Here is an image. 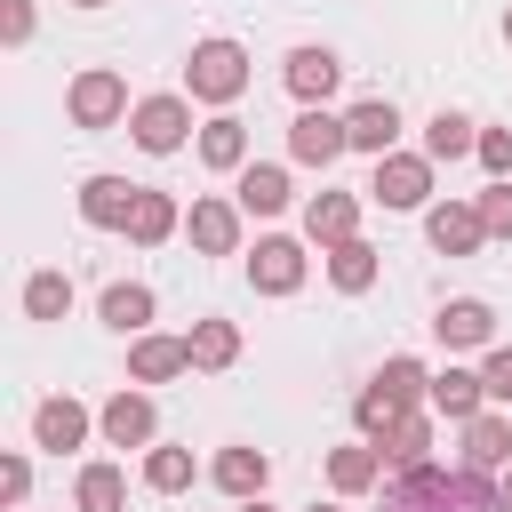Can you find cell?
<instances>
[{
    "label": "cell",
    "mask_w": 512,
    "mask_h": 512,
    "mask_svg": "<svg viewBox=\"0 0 512 512\" xmlns=\"http://www.w3.org/2000/svg\"><path fill=\"white\" fill-rule=\"evenodd\" d=\"M432 336H440L448 352H480V344L496 336V312H488L480 296H448V304L432 312Z\"/></svg>",
    "instance_id": "12"
},
{
    "label": "cell",
    "mask_w": 512,
    "mask_h": 512,
    "mask_svg": "<svg viewBox=\"0 0 512 512\" xmlns=\"http://www.w3.org/2000/svg\"><path fill=\"white\" fill-rule=\"evenodd\" d=\"M304 240H312V248L360 240V192H312V200H304Z\"/></svg>",
    "instance_id": "8"
},
{
    "label": "cell",
    "mask_w": 512,
    "mask_h": 512,
    "mask_svg": "<svg viewBox=\"0 0 512 512\" xmlns=\"http://www.w3.org/2000/svg\"><path fill=\"white\" fill-rule=\"evenodd\" d=\"M184 232H192L200 256H232V248H240V200H192Z\"/></svg>",
    "instance_id": "17"
},
{
    "label": "cell",
    "mask_w": 512,
    "mask_h": 512,
    "mask_svg": "<svg viewBox=\"0 0 512 512\" xmlns=\"http://www.w3.org/2000/svg\"><path fill=\"white\" fill-rule=\"evenodd\" d=\"M240 512H272V504H264V496H248V504H240Z\"/></svg>",
    "instance_id": "40"
},
{
    "label": "cell",
    "mask_w": 512,
    "mask_h": 512,
    "mask_svg": "<svg viewBox=\"0 0 512 512\" xmlns=\"http://www.w3.org/2000/svg\"><path fill=\"white\" fill-rule=\"evenodd\" d=\"M96 312H104V328H120V336L136 344V336H152V312H160V296H152L144 280H112V288L96 296Z\"/></svg>",
    "instance_id": "13"
},
{
    "label": "cell",
    "mask_w": 512,
    "mask_h": 512,
    "mask_svg": "<svg viewBox=\"0 0 512 512\" xmlns=\"http://www.w3.org/2000/svg\"><path fill=\"white\" fill-rule=\"evenodd\" d=\"M464 152H480V128L464 112H432L424 120V160H464Z\"/></svg>",
    "instance_id": "27"
},
{
    "label": "cell",
    "mask_w": 512,
    "mask_h": 512,
    "mask_svg": "<svg viewBox=\"0 0 512 512\" xmlns=\"http://www.w3.org/2000/svg\"><path fill=\"white\" fill-rule=\"evenodd\" d=\"M504 40H512V8H504Z\"/></svg>",
    "instance_id": "41"
},
{
    "label": "cell",
    "mask_w": 512,
    "mask_h": 512,
    "mask_svg": "<svg viewBox=\"0 0 512 512\" xmlns=\"http://www.w3.org/2000/svg\"><path fill=\"white\" fill-rule=\"evenodd\" d=\"M280 80H288V96L312 112V104H328L336 96V80H344V64L328 56V48H288V64H280Z\"/></svg>",
    "instance_id": "11"
},
{
    "label": "cell",
    "mask_w": 512,
    "mask_h": 512,
    "mask_svg": "<svg viewBox=\"0 0 512 512\" xmlns=\"http://www.w3.org/2000/svg\"><path fill=\"white\" fill-rule=\"evenodd\" d=\"M72 8H104V0H72Z\"/></svg>",
    "instance_id": "42"
},
{
    "label": "cell",
    "mask_w": 512,
    "mask_h": 512,
    "mask_svg": "<svg viewBox=\"0 0 512 512\" xmlns=\"http://www.w3.org/2000/svg\"><path fill=\"white\" fill-rule=\"evenodd\" d=\"M480 224H488V240H512V184L480 192Z\"/></svg>",
    "instance_id": "35"
},
{
    "label": "cell",
    "mask_w": 512,
    "mask_h": 512,
    "mask_svg": "<svg viewBox=\"0 0 512 512\" xmlns=\"http://www.w3.org/2000/svg\"><path fill=\"white\" fill-rule=\"evenodd\" d=\"M72 312V280L64 272H32L24 280V320H64Z\"/></svg>",
    "instance_id": "31"
},
{
    "label": "cell",
    "mask_w": 512,
    "mask_h": 512,
    "mask_svg": "<svg viewBox=\"0 0 512 512\" xmlns=\"http://www.w3.org/2000/svg\"><path fill=\"white\" fill-rule=\"evenodd\" d=\"M488 408V384L472 376V368H440L432 376V416H448V424H472Z\"/></svg>",
    "instance_id": "22"
},
{
    "label": "cell",
    "mask_w": 512,
    "mask_h": 512,
    "mask_svg": "<svg viewBox=\"0 0 512 512\" xmlns=\"http://www.w3.org/2000/svg\"><path fill=\"white\" fill-rule=\"evenodd\" d=\"M72 504H80V512H128V480H120L112 464H88L80 488H72Z\"/></svg>",
    "instance_id": "30"
},
{
    "label": "cell",
    "mask_w": 512,
    "mask_h": 512,
    "mask_svg": "<svg viewBox=\"0 0 512 512\" xmlns=\"http://www.w3.org/2000/svg\"><path fill=\"white\" fill-rule=\"evenodd\" d=\"M376 272H384V256H376L368 240H344V248H328V280H336L344 296H368V288H376Z\"/></svg>",
    "instance_id": "26"
},
{
    "label": "cell",
    "mask_w": 512,
    "mask_h": 512,
    "mask_svg": "<svg viewBox=\"0 0 512 512\" xmlns=\"http://www.w3.org/2000/svg\"><path fill=\"white\" fill-rule=\"evenodd\" d=\"M232 200H240V216H280L296 192H288V168L280 160H248L240 184H232Z\"/></svg>",
    "instance_id": "16"
},
{
    "label": "cell",
    "mask_w": 512,
    "mask_h": 512,
    "mask_svg": "<svg viewBox=\"0 0 512 512\" xmlns=\"http://www.w3.org/2000/svg\"><path fill=\"white\" fill-rule=\"evenodd\" d=\"M200 160L224 168V176H240V168H248V120H232V112L200 120Z\"/></svg>",
    "instance_id": "23"
},
{
    "label": "cell",
    "mask_w": 512,
    "mask_h": 512,
    "mask_svg": "<svg viewBox=\"0 0 512 512\" xmlns=\"http://www.w3.org/2000/svg\"><path fill=\"white\" fill-rule=\"evenodd\" d=\"M288 152H296L304 168H336V160L352 152V136H344V120H336V112H320V104H312V112H296V120H288Z\"/></svg>",
    "instance_id": "6"
},
{
    "label": "cell",
    "mask_w": 512,
    "mask_h": 512,
    "mask_svg": "<svg viewBox=\"0 0 512 512\" xmlns=\"http://www.w3.org/2000/svg\"><path fill=\"white\" fill-rule=\"evenodd\" d=\"M480 384H488V400H496V408H512V344H496V352L480 360Z\"/></svg>",
    "instance_id": "36"
},
{
    "label": "cell",
    "mask_w": 512,
    "mask_h": 512,
    "mask_svg": "<svg viewBox=\"0 0 512 512\" xmlns=\"http://www.w3.org/2000/svg\"><path fill=\"white\" fill-rule=\"evenodd\" d=\"M0 496H8V512L32 496V464H24V456H8V464H0Z\"/></svg>",
    "instance_id": "37"
},
{
    "label": "cell",
    "mask_w": 512,
    "mask_h": 512,
    "mask_svg": "<svg viewBox=\"0 0 512 512\" xmlns=\"http://www.w3.org/2000/svg\"><path fill=\"white\" fill-rule=\"evenodd\" d=\"M400 416H408V408H400V400H392V392H384V384L368 376V392L352 400V424H360V440H384V432H392Z\"/></svg>",
    "instance_id": "32"
},
{
    "label": "cell",
    "mask_w": 512,
    "mask_h": 512,
    "mask_svg": "<svg viewBox=\"0 0 512 512\" xmlns=\"http://www.w3.org/2000/svg\"><path fill=\"white\" fill-rule=\"evenodd\" d=\"M384 472H392V464H384V448H376V440L328 448V488H336V496H368V488H376Z\"/></svg>",
    "instance_id": "19"
},
{
    "label": "cell",
    "mask_w": 512,
    "mask_h": 512,
    "mask_svg": "<svg viewBox=\"0 0 512 512\" xmlns=\"http://www.w3.org/2000/svg\"><path fill=\"white\" fill-rule=\"evenodd\" d=\"M144 488H152V496L192 488V448H144Z\"/></svg>",
    "instance_id": "33"
},
{
    "label": "cell",
    "mask_w": 512,
    "mask_h": 512,
    "mask_svg": "<svg viewBox=\"0 0 512 512\" xmlns=\"http://www.w3.org/2000/svg\"><path fill=\"white\" fill-rule=\"evenodd\" d=\"M128 136H136L144 152H176V144L192 136V96H144V104L128 112Z\"/></svg>",
    "instance_id": "5"
},
{
    "label": "cell",
    "mask_w": 512,
    "mask_h": 512,
    "mask_svg": "<svg viewBox=\"0 0 512 512\" xmlns=\"http://www.w3.org/2000/svg\"><path fill=\"white\" fill-rule=\"evenodd\" d=\"M464 464H472V472H504V464H512V416L480 408V416L464 424Z\"/></svg>",
    "instance_id": "21"
},
{
    "label": "cell",
    "mask_w": 512,
    "mask_h": 512,
    "mask_svg": "<svg viewBox=\"0 0 512 512\" xmlns=\"http://www.w3.org/2000/svg\"><path fill=\"white\" fill-rule=\"evenodd\" d=\"M344 136H352V152L384 160V152L400 144V112H392V96H368V104H352V112H344Z\"/></svg>",
    "instance_id": "15"
},
{
    "label": "cell",
    "mask_w": 512,
    "mask_h": 512,
    "mask_svg": "<svg viewBox=\"0 0 512 512\" xmlns=\"http://www.w3.org/2000/svg\"><path fill=\"white\" fill-rule=\"evenodd\" d=\"M424 240H432L440 256H480V248H488L480 200H432V208H424Z\"/></svg>",
    "instance_id": "4"
},
{
    "label": "cell",
    "mask_w": 512,
    "mask_h": 512,
    "mask_svg": "<svg viewBox=\"0 0 512 512\" xmlns=\"http://www.w3.org/2000/svg\"><path fill=\"white\" fill-rule=\"evenodd\" d=\"M248 280H256V296H296L304 288V248L280 240V232H264L256 256H248Z\"/></svg>",
    "instance_id": "9"
},
{
    "label": "cell",
    "mask_w": 512,
    "mask_h": 512,
    "mask_svg": "<svg viewBox=\"0 0 512 512\" xmlns=\"http://www.w3.org/2000/svg\"><path fill=\"white\" fill-rule=\"evenodd\" d=\"M192 368V344L184 336H136L128 344V376L136 384H168V376H184Z\"/></svg>",
    "instance_id": "20"
},
{
    "label": "cell",
    "mask_w": 512,
    "mask_h": 512,
    "mask_svg": "<svg viewBox=\"0 0 512 512\" xmlns=\"http://www.w3.org/2000/svg\"><path fill=\"white\" fill-rule=\"evenodd\" d=\"M64 112H72V128H120V120H128L136 104H128V80L96 64V72H80V80H72Z\"/></svg>",
    "instance_id": "2"
},
{
    "label": "cell",
    "mask_w": 512,
    "mask_h": 512,
    "mask_svg": "<svg viewBox=\"0 0 512 512\" xmlns=\"http://www.w3.org/2000/svg\"><path fill=\"white\" fill-rule=\"evenodd\" d=\"M136 200H144V184H128V176H88V184H80V224H96V232H128Z\"/></svg>",
    "instance_id": "7"
},
{
    "label": "cell",
    "mask_w": 512,
    "mask_h": 512,
    "mask_svg": "<svg viewBox=\"0 0 512 512\" xmlns=\"http://www.w3.org/2000/svg\"><path fill=\"white\" fill-rule=\"evenodd\" d=\"M184 344H192V368H208V376L240 360V328H232V320H192Z\"/></svg>",
    "instance_id": "28"
},
{
    "label": "cell",
    "mask_w": 512,
    "mask_h": 512,
    "mask_svg": "<svg viewBox=\"0 0 512 512\" xmlns=\"http://www.w3.org/2000/svg\"><path fill=\"white\" fill-rule=\"evenodd\" d=\"M376 448H384V464H392V472H416V464H432V416H424V408H408V416H400V424H392Z\"/></svg>",
    "instance_id": "24"
},
{
    "label": "cell",
    "mask_w": 512,
    "mask_h": 512,
    "mask_svg": "<svg viewBox=\"0 0 512 512\" xmlns=\"http://www.w3.org/2000/svg\"><path fill=\"white\" fill-rule=\"evenodd\" d=\"M0 32H8V48H24L32 40V0H8L0 8Z\"/></svg>",
    "instance_id": "38"
},
{
    "label": "cell",
    "mask_w": 512,
    "mask_h": 512,
    "mask_svg": "<svg viewBox=\"0 0 512 512\" xmlns=\"http://www.w3.org/2000/svg\"><path fill=\"white\" fill-rule=\"evenodd\" d=\"M240 88H248V48H240V40H200V48L184 56V96H192V104H216V112H224Z\"/></svg>",
    "instance_id": "1"
},
{
    "label": "cell",
    "mask_w": 512,
    "mask_h": 512,
    "mask_svg": "<svg viewBox=\"0 0 512 512\" xmlns=\"http://www.w3.org/2000/svg\"><path fill=\"white\" fill-rule=\"evenodd\" d=\"M472 160L488 168V184H512V128H480V152Z\"/></svg>",
    "instance_id": "34"
},
{
    "label": "cell",
    "mask_w": 512,
    "mask_h": 512,
    "mask_svg": "<svg viewBox=\"0 0 512 512\" xmlns=\"http://www.w3.org/2000/svg\"><path fill=\"white\" fill-rule=\"evenodd\" d=\"M96 432H104L112 448H152V432H160V408H152L144 392H112V400L96 408Z\"/></svg>",
    "instance_id": "10"
},
{
    "label": "cell",
    "mask_w": 512,
    "mask_h": 512,
    "mask_svg": "<svg viewBox=\"0 0 512 512\" xmlns=\"http://www.w3.org/2000/svg\"><path fill=\"white\" fill-rule=\"evenodd\" d=\"M496 496H504V512H512V464H504V480H496Z\"/></svg>",
    "instance_id": "39"
},
{
    "label": "cell",
    "mask_w": 512,
    "mask_h": 512,
    "mask_svg": "<svg viewBox=\"0 0 512 512\" xmlns=\"http://www.w3.org/2000/svg\"><path fill=\"white\" fill-rule=\"evenodd\" d=\"M88 424H96V416H88L72 392H64V400H40V408H32V448L64 456V448H80V440H88Z\"/></svg>",
    "instance_id": "14"
},
{
    "label": "cell",
    "mask_w": 512,
    "mask_h": 512,
    "mask_svg": "<svg viewBox=\"0 0 512 512\" xmlns=\"http://www.w3.org/2000/svg\"><path fill=\"white\" fill-rule=\"evenodd\" d=\"M312 512H336V504H312Z\"/></svg>",
    "instance_id": "43"
},
{
    "label": "cell",
    "mask_w": 512,
    "mask_h": 512,
    "mask_svg": "<svg viewBox=\"0 0 512 512\" xmlns=\"http://www.w3.org/2000/svg\"><path fill=\"white\" fill-rule=\"evenodd\" d=\"M368 200L376 208H424L432 200V160L424 152H384L376 176H368Z\"/></svg>",
    "instance_id": "3"
},
{
    "label": "cell",
    "mask_w": 512,
    "mask_h": 512,
    "mask_svg": "<svg viewBox=\"0 0 512 512\" xmlns=\"http://www.w3.org/2000/svg\"><path fill=\"white\" fill-rule=\"evenodd\" d=\"M208 480H216L232 504H248V496H264V480H272V456H264V448H216Z\"/></svg>",
    "instance_id": "18"
},
{
    "label": "cell",
    "mask_w": 512,
    "mask_h": 512,
    "mask_svg": "<svg viewBox=\"0 0 512 512\" xmlns=\"http://www.w3.org/2000/svg\"><path fill=\"white\" fill-rule=\"evenodd\" d=\"M168 232H184V208H176L168 192L144 184V200H136V216H128V240H136V248H160Z\"/></svg>",
    "instance_id": "25"
},
{
    "label": "cell",
    "mask_w": 512,
    "mask_h": 512,
    "mask_svg": "<svg viewBox=\"0 0 512 512\" xmlns=\"http://www.w3.org/2000/svg\"><path fill=\"white\" fill-rule=\"evenodd\" d=\"M376 384H384V392H392L400 408H416V400H432V368H424L416 352H392V360L376 368Z\"/></svg>",
    "instance_id": "29"
}]
</instances>
